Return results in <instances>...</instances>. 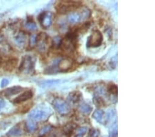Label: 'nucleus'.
I'll return each mask as SVG.
<instances>
[{"instance_id":"obj_1","label":"nucleus","mask_w":155,"mask_h":137,"mask_svg":"<svg viewBox=\"0 0 155 137\" xmlns=\"http://www.w3.org/2000/svg\"><path fill=\"white\" fill-rule=\"evenodd\" d=\"M81 2L61 1L57 4L56 10L59 13L65 14L66 12H74L75 10L81 7Z\"/></svg>"},{"instance_id":"obj_2","label":"nucleus","mask_w":155,"mask_h":137,"mask_svg":"<svg viewBox=\"0 0 155 137\" xmlns=\"http://www.w3.org/2000/svg\"><path fill=\"white\" fill-rule=\"evenodd\" d=\"M36 60L31 56H26L22 58L21 64L19 67V70L21 73L32 75L35 72Z\"/></svg>"},{"instance_id":"obj_3","label":"nucleus","mask_w":155,"mask_h":137,"mask_svg":"<svg viewBox=\"0 0 155 137\" xmlns=\"http://www.w3.org/2000/svg\"><path fill=\"white\" fill-rule=\"evenodd\" d=\"M103 35L98 29H94L87 40V47H98L101 45L103 42Z\"/></svg>"},{"instance_id":"obj_4","label":"nucleus","mask_w":155,"mask_h":137,"mask_svg":"<svg viewBox=\"0 0 155 137\" xmlns=\"http://www.w3.org/2000/svg\"><path fill=\"white\" fill-rule=\"evenodd\" d=\"M36 46L40 53H44L46 51L50 45V37L45 33H40L37 35Z\"/></svg>"},{"instance_id":"obj_5","label":"nucleus","mask_w":155,"mask_h":137,"mask_svg":"<svg viewBox=\"0 0 155 137\" xmlns=\"http://www.w3.org/2000/svg\"><path fill=\"white\" fill-rule=\"evenodd\" d=\"M91 16V11L88 9L84 8L82 9L81 12H72L68 16V20L69 22L72 24L79 23V22L83 21L84 19Z\"/></svg>"},{"instance_id":"obj_6","label":"nucleus","mask_w":155,"mask_h":137,"mask_svg":"<svg viewBox=\"0 0 155 137\" xmlns=\"http://www.w3.org/2000/svg\"><path fill=\"white\" fill-rule=\"evenodd\" d=\"M53 107L55 110L61 116H66L71 112L69 104L61 98H55L53 101Z\"/></svg>"},{"instance_id":"obj_7","label":"nucleus","mask_w":155,"mask_h":137,"mask_svg":"<svg viewBox=\"0 0 155 137\" xmlns=\"http://www.w3.org/2000/svg\"><path fill=\"white\" fill-rule=\"evenodd\" d=\"M38 21L44 29H47L52 24L54 20V14L50 11H44L38 16Z\"/></svg>"},{"instance_id":"obj_8","label":"nucleus","mask_w":155,"mask_h":137,"mask_svg":"<svg viewBox=\"0 0 155 137\" xmlns=\"http://www.w3.org/2000/svg\"><path fill=\"white\" fill-rule=\"evenodd\" d=\"M29 118L34 121H44L48 118V113L42 109L36 108L31 111L28 115Z\"/></svg>"},{"instance_id":"obj_9","label":"nucleus","mask_w":155,"mask_h":137,"mask_svg":"<svg viewBox=\"0 0 155 137\" xmlns=\"http://www.w3.org/2000/svg\"><path fill=\"white\" fill-rule=\"evenodd\" d=\"M13 39L15 44L17 46H18L21 49H23L26 46L27 40H28V36H27V34L24 31H20L15 35Z\"/></svg>"},{"instance_id":"obj_10","label":"nucleus","mask_w":155,"mask_h":137,"mask_svg":"<svg viewBox=\"0 0 155 137\" xmlns=\"http://www.w3.org/2000/svg\"><path fill=\"white\" fill-rule=\"evenodd\" d=\"M73 65V61L70 58H65L59 60L57 64V70L60 72H67L72 68Z\"/></svg>"},{"instance_id":"obj_11","label":"nucleus","mask_w":155,"mask_h":137,"mask_svg":"<svg viewBox=\"0 0 155 137\" xmlns=\"http://www.w3.org/2000/svg\"><path fill=\"white\" fill-rule=\"evenodd\" d=\"M33 97V93L31 90H28L24 91V93H22L21 95H19L15 98L14 99V103L15 104H19L25 102L28 100L31 99Z\"/></svg>"},{"instance_id":"obj_12","label":"nucleus","mask_w":155,"mask_h":137,"mask_svg":"<svg viewBox=\"0 0 155 137\" xmlns=\"http://www.w3.org/2000/svg\"><path fill=\"white\" fill-rule=\"evenodd\" d=\"M22 89H23V88H22L21 87L14 86V87H10V88L5 89L3 92V94L5 96L10 97V96H12L14 95H16V94H19L20 92L22 91Z\"/></svg>"},{"instance_id":"obj_13","label":"nucleus","mask_w":155,"mask_h":137,"mask_svg":"<svg viewBox=\"0 0 155 137\" xmlns=\"http://www.w3.org/2000/svg\"><path fill=\"white\" fill-rule=\"evenodd\" d=\"M104 111L100 109H97L92 114V117L94 119L98 122L99 123H106V117H105Z\"/></svg>"},{"instance_id":"obj_14","label":"nucleus","mask_w":155,"mask_h":137,"mask_svg":"<svg viewBox=\"0 0 155 137\" xmlns=\"http://www.w3.org/2000/svg\"><path fill=\"white\" fill-rule=\"evenodd\" d=\"M82 98V94L79 91H72V93L69 94L68 99L69 101L72 103H78L79 102L81 101Z\"/></svg>"},{"instance_id":"obj_15","label":"nucleus","mask_w":155,"mask_h":137,"mask_svg":"<svg viewBox=\"0 0 155 137\" xmlns=\"http://www.w3.org/2000/svg\"><path fill=\"white\" fill-rule=\"evenodd\" d=\"M25 128H26V131L28 132L33 133L38 128V125H37V123L35 121L30 119V120L27 121L26 123H25Z\"/></svg>"},{"instance_id":"obj_16","label":"nucleus","mask_w":155,"mask_h":137,"mask_svg":"<svg viewBox=\"0 0 155 137\" xmlns=\"http://www.w3.org/2000/svg\"><path fill=\"white\" fill-rule=\"evenodd\" d=\"M23 134V131L19 125H15L7 133V136H19Z\"/></svg>"},{"instance_id":"obj_17","label":"nucleus","mask_w":155,"mask_h":137,"mask_svg":"<svg viewBox=\"0 0 155 137\" xmlns=\"http://www.w3.org/2000/svg\"><path fill=\"white\" fill-rule=\"evenodd\" d=\"M17 64V59L16 58H11L7 60L5 63L4 69L8 71H12L15 68Z\"/></svg>"},{"instance_id":"obj_18","label":"nucleus","mask_w":155,"mask_h":137,"mask_svg":"<svg viewBox=\"0 0 155 137\" xmlns=\"http://www.w3.org/2000/svg\"><path fill=\"white\" fill-rule=\"evenodd\" d=\"M24 28L29 31H35L37 29V26L32 19H28L24 23Z\"/></svg>"},{"instance_id":"obj_19","label":"nucleus","mask_w":155,"mask_h":137,"mask_svg":"<svg viewBox=\"0 0 155 137\" xmlns=\"http://www.w3.org/2000/svg\"><path fill=\"white\" fill-rule=\"evenodd\" d=\"M76 128V125L73 123H68L64 126V133L67 136H71L73 133L74 129Z\"/></svg>"},{"instance_id":"obj_20","label":"nucleus","mask_w":155,"mask_h":137,"mask_svg":"<svg viewBox=\"0 0 155 137\" xmlns=\"http://www.w3.org/2000/svg\"><path fill=\"white\" fill-rule=\"evenodd\" d=\"M59 83H60L59 80H49L42 82L40 84V85H41V87H43V88H48V87H51L55 85V84H57Z\"/></svg>"},{"instance_id":"obj_21","label":"nucleus","mask_w":155,"mask_h":137,"mask_svg":"<svg viewBox=\"0 0 155 137\" xmlns=\"http://www.w3.org/2000/svg\"><path fill=\"white\" fill-rule=\"evenodd\" d=\"M79 111L81 112L82 114H86V115H88L91 114V112L92 110V108L91 105L87 104V103H82L81 105L79 106Z\"/></svg>"},{"instance_id":"obj_22","label":"nucleus","mask_w":155,"mask_h":137,"mask_svg":"<svg viewBox=\"0 0 155 137\" xmlns=\"http://www.w3.org/2000/svg\"><path fill=\"white\" fill-rule=\"evenodd\" d=\"M53 128V127L51 125H46L43 127V128H41V130L39 131V136L40 137H42L46 135V134H48L49 132H51V130Z\"/></svg>"},{"instance_id":"obj_23","label":"nucleus","mask_w":155,"mask_h":137,"mask_svg":"<svg viewBox=\"0 0 155 137\" xmlns=\"http://www.w3.org/2000/svg\"><path fill=\"white\" fill-rule=\"evenodd\" d=\"M116 111L114 109H110L107 111V113L105 115L106 117V123H108V122L111 121L112 118H114V117L115 116Z\"/></svg>"},{"instance_id":"obj_24","label":"nucleus","mask_w":155,"mask_h":137,"mask_svg":"<svg viewBox=\"0 0 155 137\" xmlns=\"http://www.w3.org/2000/svg\"><path fill=\"white\" fill-rule=\"evenodd\" d=\"M93 101L95 105L97 107H104L105 105L104 100L99 96H95L93 98Z\"/></svg>"},{"instance_id":"obj_25","label":"nucleus","mask_w":155,"mask_h":137,"mask_svg":"<svg viewBox=\"0 0 155 137\" xmlns=\"http://www.w3.org/2000/svg\"><path fill=\"white\" fill-rule=\"evenodd\" d=\"M87 132V128L86 126L81 127L77 129L75 137H84L85 134Z\"/></svg>"},{"instance_id":"obj_26","label":"nucleus","mask_w":155,"mask_h":137,"mask_svg":"<svg viewBox=\"0 0 155 137\" xmlns=\"http://www.w3.org/2000/svg\"><path fill=\"white\" fill-rule=\"evenodd\" d=\"M110 137H117V123H114L110 127L109 130Z\"/></svg>"},{"instance_id":"obj_27","label":"nucleus","mask_w":155,"mask_h":137,"mask_svg":"<svg viewBox=\"0 0 155 137\" xmlns=\"http://www.w3.org/2000/svg\"><path fill=\"white\" fill-rule=\"evenodd\" d=\"M87 134H88L87 137H99L100 132L96 128H91Z\"/></svg>"},{"instance_id":"obj_28","label":"nucleus","mask_w":155,"mask_h":137,"mask_svg":"<svg viewBox=\"0 0 155 137\" xmlns=\"http://www.w3.org/2000/svg\"><path fill=\"white\" fill-rule=\"evenodd\" d=\"M36 37H37V35H35V34H32L30 36L28 39H29L28 45L31 48H34V47L36 46V42H37Z\"/></svg>"},{"instance_id":"obj_29","label":"nucleus","mask_w":155,"mask_h":137,"mask_svg":"<svg viewBox=\"0 0 155 137\" xmlns=\"http://www.w3.org/2000/svg\"><path fill=\"white\" fill-rule=\"evenodd\" d=\"M108 90L109 93L110 94H112L114 96H117V85L114 84H112L108 87Z\"/></svg>"},{"instance_id":"obj_30","label":"nucleus","mask_w":155,"mask_h":137,"mask_svg":"<svg viewBox=\"0 0 155 137\" xmlns=\"http://www.w3.org/2000/svg\"><path fill=\"white\" fill-rule=\"evenodd\" d=\"M117 64V57L114 56L113 58L111 59V61H110V65L112 67V68L113 69L116 68Z\"/></svg>"},{"instance_id":"obj_31","label":"nucleus","mask_w":155,"mask_h":137,"mask_svg":"<svg viewBox=\"0 0 155 137\" xmlns=\"http://www.w3.org/2000/svg\"><path fill=\"white\" fill-rule=\"evenodd\" d=\"M9 83V81L8 79H3L2 80V83H1V87H2V88H4V87H6L7 85H8Z\"/></svg>"},{"instance_id":"obj_32","label":"nucleus","mask_w":155,"mask_h":137,"mask_svg":"<svg viewBox=\"0 0 155 137\" xmlns=\"http://www.w3.org/2000/svg\"><path fill=\"white\" fill-rule=\"evenodd\" d=\"M5 104H6V103H5V101H4V99L0 97V110L4 108Z\"/></svg>"},{"instance_id":"obj_33","label":"nucleus","mask_w":155,"mask_h":137,"mask_svg":"<svg viewBox=\"0 0 155 137\" xmlns=\"http://www.w3.org/2000/svg\"><path fill=\"white\" fill-rule=\"evenodd\" d=\"M4 41V37L3 36V35L0 33V43H2V42H3Z\"/></svg>"}]
</instances>
